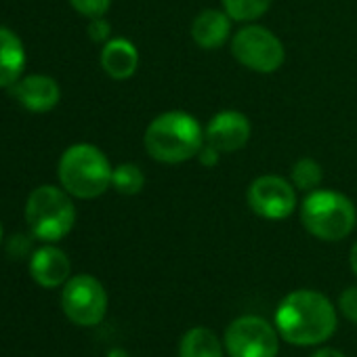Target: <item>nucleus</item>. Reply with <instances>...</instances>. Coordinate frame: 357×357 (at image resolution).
Returning a JSON list of instances; mask_svg holds the SVG:
<instances>
[{
	"mask_svg": "<svg viewBox=\"0 0 357 357\" xmlns=\"http://www.w3.org/2000/svg\"><path fill=\"white\" fill-rule=\"evenodd\" d=\"M338 324L332 301L317 290H294L282 298L275 309V328L280 336L296 347L326 342Z\"/></svg>",
	"mask_w": 357,
	"mask_h": 357,
	"instance_id": "f257e3e1",
	"label": "nucleus"
},
{
	"mask_svg": "<svg viewBox=\"0 0 357 357\" xmlns=\"http://www.w3.org/2000/svg\"><path fill=\"white\" fill-rule=\"evenodd\" d=\"M147 153L162 164H181L198 158L206 143L204 128L188 112H164L153 118L143 137Z\"/></svg>",
	"mask_w": 357,
	"mask_h": 357,
	"instance_id": "f03ea898",
	"label": "nucleus"
},
{
	"mask_svg": "<svg viewBox=\"0 0 357 357\" xmlns=\"http://www.w3.org/2000/svg\"><path fill=\"white\" fill-rule=\"evenodd\" d=\"M109 160L91 143H76L68 147L59 160V181L70 196L93 200L103 196L112 185Z\"/></svg>",
	"mask_w": 357,
	"mask_h": 357,
	"instance_id": "7ed1b4c3",
	"label": "nucleus"
},
{
	"mask_svg": "<svg viewBox=\"0 0 357 357\" xmlns=\"http://www.w3.org/2000/svg\"><path fill=\"white\" fill-rule=\"evenodd\" d=\"M355 206L338 192L313 190L301 204V223L317 240L338 242L355 229Z\"/></svg>",
	"mask_w": 357,
	"mask_h": 357,
	"instance_id": "20e7f679",
	"label": "nucleus"
},
{
	"mask_svg": "<svg viewBox=\"0 0 357 357\" xmlns=\"http://www.w3.org/2000/svg\"><path fill=\"white\" fill-rule=\"evenodd\" d=\"M26 221L38 240L59 242L74 229L76 208L66 190L40 185L28 198Z\"/></svg>",
	"mask_w": 357,
	"mask_h": 357,
	"instance_id": "39448f33",
	"label": "nucleus"
},
{
	"mask_svg": "<svg viewBox=\"0 0 357 357\" xmlns=\"http://www.w3.org/2000/svg\"><path fill=\"white\" fill-rule=\"evenodd\" d=\"M231 53L246 70L273 74L284 66L286 51L282 40L263 26H246L231 38Z\"/></svg>",
	"mask_w": 357,
	"mask_h": 357,
	"instance_id": "423d86ee",
	"label": "nucleus"
},
{
	"mask_svg": "<svg viewBox=\"0 0 357 357\" xmlns=\"http://www.w3.org/2000/svg\"><path fill=\"white\" fill-rule=\"evenodd\" d=\"M223 344L229 357H278L280 332L265 317L242 315L227 326Z\"/></svg>",
	"mask_w": 357,
	"mask_h": 357,
	"instance_id": "0eeeda50",
	"label": "nucleus"
},
{
	"mask_svg": "<svg viewBox=\"0 0 357 357\" xmlns=\"http://www.w3.org/2000/svg\"><path fill=\"white\" fill-rule=\"evenodd\" d=\"M61 307L70 321L76 326H97L107 313V292L93 275H74L63 284Z\"/></svg>",
	"mask_w": 357,
	"mask_h": 357,
	"instance_id": "6e6552de",
	"label": "nucleus"
},
{
	"mask_svg": "<svg viewBox=\"0 0 357 357\" xmlns=\"http://www.w3.org/2000/svg\"><path fill=\"white\" fill-rule=\"evenodd\" d=\"M246 200L250 211L267 221H284L296 208L294 188L278 174H263L255 178L246 192Z\"/></svg>",
	"mask_w": 357,
	"mask_h": 357,
	"instance_id": "1a4fd4ad",
	"label": "nucleus"
},
{
	"mask_svg": "<svg viewBox=\"0 0 357 357\" xmlns=\"http://www.w3.org/2000/svg\"><path fill=\"white\" fill-rule=\"evenodd\" d=\"M250 132H252L250 120L236 109H225L215 114L204 128L206 143L221 153H231L242 149L248 143Z\"/></svg>",
	"mask_w": 357,
	"mask_h": 357,
	"instance_id": "9d476101",
	"label": "nucleus"
},
{
	"mask_svg": "<svg viewBox=\"0 0 357 357\" xmlns=\"http://www.w3.org/2000/svg\"><path fill=\"white\" fill-rule=\"evenodd\" d=\"M9 95L22 107L43 114V112H51L59 103L61 89H59L57 80H53L51 76L32 74V76L20 78L17 82H13L9 86Z\"/></svg>",
	"mask_w": 357,
	"mask_h": 357,
	"instance_id": "9b49d317",
	"label": "nucleus"
},
{
	"mask_svg": "<svg viewBox=\"0 0 357 357\" xmlns=\"http://www.w3.org/2000/svg\"><path fill=\"white\" fill-rule=\"evenodd\" d=\"M70 259L63 250L55 246L38 248L30 261V273L34 282L43 288H57L70 280Z\"/></svg>",
	"mask_w": 357,
	"mask_h": 357,
	"instance_id": "f8f14e48",
	"label": "nucleus"
},
{
	"mask_svg": "<svg viewBox=\"0 0 357 357\" xmlns=\"http://www.w3.org/2000/svg\"><path fill=\"white\" fill-rule=\"evenodd\" d=\"M231 17L225 11L206 9L192 24V38L200 49L213 51L227 43L231 36Z\"/></svg>",
	"mask_w": 357,
	"mask_h": 357,
	"instance_id": "ddd939ff",
	"label": "nucleus"
},
{
	"mask_svg": "<svg viewBox=\"0 0 357 357\" xmlns=\"http://www.w3.org/2000/svg\"><path fill=\"white\" fill-rule=\"evenodd\" d=\"M101 68L114 80L130 78L139 68V51L126 38H109L101 51Z\"/></svg>",
	"mask_w": 357,
	"mask_h": 357,
	"instance_id": "4468645a",
	"label": "nucleus"
},
{
	"mask_svg": "<svg viewBox=\"0 0 357 357\" xmlns=\"http://www.w3.org/2000/svg\"><path fill=\"white\" fill-rule=\"evenodd\" d=\"M26 68V49L15 32L0 26V86L9 89L22 78Z\"/></svg>",
	"mask_w": 357,
	"mask_h": 357,
	"instance_id": "2eb2a0df",
	"label": "nucleus"
},
{
	"mask_svg": "<svg viewBox=\"0 0 357 357\" xmlns=\"http://www.w3.org/2000/svg\"><path fill=\"white\" fill-rule=\"evenodd\" d=\"M223 347L219 336L206 328L196 326L188 330L178 342V357H223Z\"/></svg>",
	"mask_w": 357,
	"mask_h": 357,
	"instance_id": "dca6fc26",
	"label": "nucleus"
},
{
	"mask_svg": "<svg viewBox=\"0 0 357 357\" xmlns=\"http://www.w3.org/2000/svg\"><path fill=\"white\" fill-rule=\"evenodd\" d=\"M112 188L118 194L135 196L145 188V174L137 164L124 162V164L116 166L114 172H112Z\"/></svg>",
	"mask_w": 357,
	"mask_h": 357,
	"instance_id": "f3484780",
	"label": "nucleus"
},
{
	"mask_svg": "<svg viewBox=\"0 0 357 357\" xmlns=\"http://www.w3.org/2000/svg\"><path fill=\"white\" fill-rule=\"evenodd\" d=\"M273 0H223V9L225 13L234 20V22H255L259 17H263Z\"/></svg>",
	"mask_w": 357,
	"mask_h": 357,
	"instance_id": "a211bd4d",
	"label": "nucleus"
},
{
	"mask_svg": "<svg viewBox=\"0 0 357 357\" xmlns=\"http://www.w3.org/2000/svg\"><path fill=\"white\" fill-rule=\"evenodd\" d=\"M324 178L321 166L313 160V158H301L294 166H292V183L294 188L303 190V192H313L319 188Z\"/></svg>",
	"mask_w": 357,
	"mask_h": 357,
	"instance_id": "6ab92c4d",
	"label": "nucleus"
},
{
	"mask_svg": "<svg viewBox=\"0 0 357 357\" xmlns=\"http://www.w3.org/2000/svg\"><path fill=\"white\" fill-rule=\"evenodd\" d=\"M109 3L112 0H70V5L89 20L103 17L109 9Z\"/></svg>",
	"mask_w": 357,
	"mask_h": 357,
	"instance_id": "aec40b11",
	"label": "nucleus"
},
{
	"mask_svg": "<svg viewBox=\"0 0 357 357\" xmlns=\"http://www.w3.org/2000/svg\"><path fill=\"white\" fill-rule=\"evenodd\" d=\"M338 307H340V313H342L347 319H351V321L357 324V286H351V288H347V290L340 294Z\"/></svg>",
	"mask_w": 357,
	"mask_h": 357,
	"instance_id": "412c9836",
	"label": "nucleus"
},
{
	"mask_svg": "<svg viewBox=\"0 0 357 357\" xmlns=\"http://www.w3.org/2000/svg\"><path fill=\"white\" fill-rule=\"evenodd\" d=\"M89 36L93 43H107L112 36V26L103 17H95L89 24Z\"/></svg>",
	"mask_w": 357,
	"mask_h": 357,
	"instance_id": "4be33fe9",
	"label": "nucleus"
},
{
	"mask_svg": "<svg viewBox=\"0 0 357 357\" xmlns=\"http://www.w3.org/2000/svg\"><path fill=\"white\" fill-rule=\"evenodd\" d=\"M219 158H221V151H217V149L211 147L208 143H204V147H202L200 153H198V160H200L204 166H215V164L219 162Z\"/></svg>",
	"mask_w": 357,
	"mask_h": 357,
	"instance_id": "5701e85b",
	"label": "nucleus"
},
{
	"mask_svg": "<svg viewBox=\"0 0 357 357\" xmlns=\"http://www.w3.org/2000/svg\"><path fill=\"white\" fill-rule=\"evenodd\" d=\"M311 357H347L344 353H340L338 349H332V347H321L317 349Z\"/></svg>",
	"mask_w": 357,
	"mask_h": 357,
	"instance_id": "b1692460",
	"label": "nucleus"
},
{
	"mask_svg": "<svg viewBox=\"0 0 357 357\" xmlns=\"http://www.w3.org/2000/svg\"><path fill=\"white\" fill-rule=\"evenodd\" d=\"M349 265H351L353 273L357 275V242H355V244H353V248H351V255H349Z\"/></svg>",
	"mask_w": 357,
	"mask_h": 357,
	"instance_id": "393cba45",
	"label": "nucleus"
},
{
	"mask_svg": "<svg viewBox=\"0 0 357 357\" xmlns=\"http://www.w3.org/2000/svg\"><path fill=\"white\" fill-rule=\"evenodd\" d=\"M107 357H128V353L126 351H122V349H114V351H109V355Z\"/></svg>",
	"mask_w": 357,
	"mask_h": 357,
	"instance_id": "a878e982",
	"label": "nucleus"
},
{
	"mask_svg": "<svg viewBox=\"0 0 357 357\" xmlns=\"http://www.w3.org/2000/svg\"><path fill=\"white\" fill-rule=\"evenodd\" d=\"M0 240H3V227H0Z\"/></svg>",
	"mask_w": 357,
	"mask_h": 357,
	"instance_id": "bb28decb",
	"label": "nucleus"
}]
</instances>
